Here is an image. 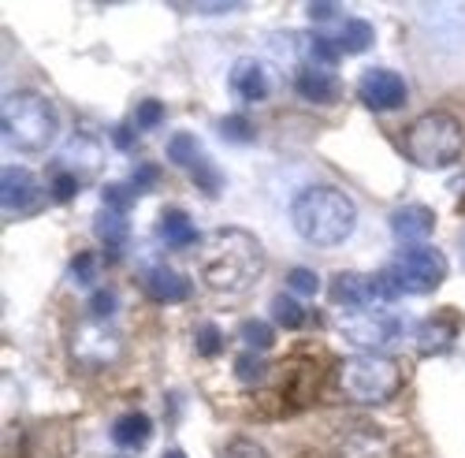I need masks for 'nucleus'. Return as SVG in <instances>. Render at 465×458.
Segmentation results:
<instances>
[{"label": "nucleus", "mask_w": 465, "mask_h": 458, "mask_svg": "<svg viewBox=\"0 0 465 458\" xmlns=\"http://www.w3.org/2000/svg\"><path fill=\"white\" fill-rule=\"evenodd\" d=\"M264 273V250L261 243L242 232V227H220L209 235L202 254V280L205 287L220 294H239L250 291Z\"/></svg>", "instance_id": "1"}, {"label": "nucleus", "mask_w": 465, "mask_h": 458, "mask_svg": "<svg viewBox=\"0 0 465 458\" xmlns=\"http://www.w3.org/2000/svg\"><path fill=\"white\" fill-rule=\"evenodd\" d=\"M294 232L317 250L342 246L354 235L358 209L339 186H305L291 205Z\"/></svg>", "instance_id": "2"}, {"label": "nucleus", "mask_w": 465, "mask_h": 458, "mask_svg": "<svg viewBox=\"0 0 465 458\" xmlns=\"http://www.w3.org/2000/svg\"><path fill=\"white\" fill-rule=\"evenodd\" d=\"M0 124H5V138L19 153H42L56 138V108L34 90L8 94L0 105Z\"/></svg>", "instance_id": "3"}, {"label": "nucleus", "mask_w": 465, "mask_h": 458, "mask_svg": "<svg viewBox=\"0 0 465 458\" xmlns=\"http://www.w3.org/2000/svg\"><path fill=\"white\" fill-rule=\"evenodd\" d=\"M402 145H406V157L417 168L440 172V168H450L461 157L465 131H461V124L450 116V112H429V116H420L417 124H410Z\"/></svg>", "instance_id": "4"}, {"label": "nucleus", "mask_w": 465, "mask_h": 458, "mask_svg": "<svg viewBox=\"0 0 465 458\" xmlns=\"http://www.w3.org/2000/svg\"><path fill=\"white\" fill-rule=\"evenodd\" d=\"M399 365L383 354H358L339 365V392L361 406L387 403L399 392Z\"/></svg>", "instance_id": "5"}, {"label": "nucleus", "mask_w": 465, "mask_h": 458, "mask_svg": "<svg viewBox=\"0 0 465 458\" xmlns=\"http://www.w3.org/2000/svg\"><path fill=\"white\" fill-rule=\"evenodd\" d=\"M387 276L402 294H429L447 280V257L436 246H406L387 264Z\"/></svg>", "instance_id": "6"}, {"label": "nucleus", "mask_w": 465, "mask_h": 458, "mask_svg": "<svg viewBox=\"0 0 465 458\" xmlns=\"http://www.w3.org/2000/svg\"><path fill=\"white\" fill-rule=\"evenodd\" d=\"M335 328L342 332L346 343H354L358 351H383L402 335V321L380 310H346Z\"/></svg>", "instance_id": "7"}, {"label": "nucleus", "mask_w": 465, "mask_h": 458, "mask_svg": "<svg viewBox=\"0 0 465 458\" xmlns=\"http://www.w3.org/2000/svg\"><path fill=\"white\" fill-rule=\"evenodd\" d=\"M402 291L395 287V280L383 273L376 276H361V273H339L331 280V298L339 305H346V310H372V305L380 302H395Z\"/></svg>", "instance_id": "8"}, {"label": "nucleus", "mask_w": 465, "mask_h": 458, "mask_svg": "<svg viewBox=\"0 0 465 458\" xmlns=\"http://www.w3.org/2000/svg\"><path fill=\"white\" fill-rule=\"evenodd\" d=\"M124 354V339L104 321H86L71 332V358L86 369H104Z\"/></svg>", "instance_id": "9"}, {"label": "nucleus", "mask_w": 465, "mask_h": 458, "mask_svg": "<svg viewBox=\"0 0 465 458\" xmlns=\"http://www.w3.org/2000/svg\"><path fill=\"white\" fill-rule=\"evenodd\" d=\"M358 97L372 108V112H395L406 105V79L399 71H387V67H372L361 75L358 83Z\"/></svg>", "instance_id": "10"}, {"label": "nucleus", "mask_w": 465, "mask_h": 458, "mask_svg": "<svg viewBox=\"0 0 465 458\" xmlns=\"http://www.w3.org/2000/svg\"><path fill=\"white\" fill-rule=\"evenodd\" d=\"M56 164H60L64 172H71V175H79V179L97 175V172L104 168V149H101L97 134H86V131L71 134V138L64 142V149H60V161H56Z\"/></svg>", "instance_id": "11"}, {"label": "nucleus", "mask_w": 465, "mask_h": 458, "mask_svg": "<svg viewBox=\"0 0 465 458\" xmlns=\"http://www.w3.org/2000/svg\"><path fill=\"white\" fill-rule=\"evenodd\" d=\"M37 198H42V190H37L34 172H26L19 164L0 168V205L8 213H26L37 205Z\"/></svg>", "instance_id": "12"}, {"label": "nucleus", "mask_w": 465, "mask_h": 458, "mask_svg": "<svg viewBox=\"0 0 465 458\" xmlns=\"http://www.w3.org/2000/svg\"><path fill=\"white\" fill-rule=\"evenodd\" d=\"M436 232V213L429 205H402L391 213V235L402 243V246H424Z\"/></svg>", "instance_id": "13"}, {"label": "nucleus", "mask_w": 465, "mask_h": 458, "mask_svg": "<svg viewBox=\"0 0 465 458\" xmlns=\"http://www.w3.org/2000/svg\"><path fill=\"white\" fill-rule=\"evenodd\" d=\"M231 90H235L242 101H264L268 94H272V79H268L261 60L246 56V60H239L235 67H231Z\"/></svg>", "instance_id": "14"}, {"label": "nucleus", "mask_w": 465, "mask_h": 458, "mask_svg": "<svg viewBox=\"0 0 465 458\" xmlns=\"http://www.w3.org/2000/svg\"><path fill=\"white\" fill-rule=\"evenodd\" d=\"M145 291L149 298H157V302H186L190 298V280L175 269H168V264H153V269H145Z\"/></svg>", "instance_id": "15"}, {"label": "nucleus", "mask_w": 465, "mask_h": 458, "mask_svg": "<svg viewBox=\"0 0 465 458\" xmlns=\"http://www.w3.org/2000/svg\"><path fill=\"white\" fill-rule=\"evenodd\" d=\"M294 90L313 105H331L339 97V79L328 75L324 67H302L298 79H294Z\"/></svg>", "instance_id": "16"}, {"label": "nucleus", "mask_w": 465, "mask_h": 458, "mask_svg": "<svg viewBox=\"0 0 465 458\" xmlns=\"http://www.w3.org/2000/svg\"><path fill=\"white\" fill-rule=\"evenodd\" d=\"M454 335H458L454 317L436 314V317H429V321H420V324H417V351H420V354H440V351L450 347V339H454Z\"/></svg>", "instance_id": "17"}, {"label": "nucleus", "mask_w": 465, "mask_h": 458, "mask_svg": "<svg viewBox=\"0 0 465 458\" xmlns=\"http://www.w3.org/2000/svg\"><path fill=\"white\" fill-rule=\"evenodd\" d=\"M324 34L339 45V53H365L376 42L372 23H365V19H339V26H331Z\"/></svg>", "instance_id": "18"}, {"label": "nucleus", "mask_w": 465, "mask_h": 458, "mask_svg": "<svg viewBox=\"0 0 465 458\" xmlns=\"http://www.w3.org/2000/svg\"><path fill=\"white\" fill-rule=\"evenodd\" d=\"M157 232H161V243L172 246V250H186V246H193V243L202 239L198 227H193V220H190L183 209H164Z\"/></svg>", "instance_id": "19"}, {"label": "nucleus", "mask_w": 465, "mask_h": 458, "mask_svg": "<svg viewBox=\"0 0 465 458\" xmlns=\"http://www.w3.org/2000/svg\"><path fill=\"white\" fill-rule=\"evenodd\" d=\"M94 232L97 239L108 246V250H124L127 239H131V224H127V213H115V209H101L94 216Z\"/></svg>", "instance_id": "20"}, {"label": "nucleus", "mask_w": 465, "mask_h": 458, "mask_svg": "<svg viewBox=\"0 0 465 458\" xmlns=\"http://www.w3.org/2000/svg\"><path fill=\"white\" fill-rule=\"evenodd\" d=\"M149 436H153V422H149L145 413H124L120 422L112 425V440L120 443V447H131V451L145 447Z\"/></svg>", "instance_id": "21"}, {"label": "nucleus", "mask_w": 465, "mask_h": 458, "mask_svg": "<svg viewBox=\"0 0 465 458\" xmlns=\"http://www.w3.org/2000/svg\"><path fill=\"white\" fill-rule=\"evenodd\" d=\"M168 161L172 164H179V168H186V172H193V168H202L205 164V153H202V142L193 138V134H175L172 142H168Z\"/></svg>", "instance_id": "22"}, {"label": "nucleus", "mask_w": 465, "mask_h": 458, "mask_svg": "<svg viewBox=\"0 0 465 458\" xmlns=\"http://www.w3.org/2000/svg\"><path fill=\"white\" fill-rule=\"evenodd\" d=\"M272 317L280 328H302L305 324V310L294 294H276L272 298Z\"/></svg>", "instance_id": "23"}, {"label": "nucleus", "mask_w": 465, "mask_h": 458, "mask_svg": "<svg viewBox=\"0 0 465 458\" xmlns=\"http://www.w3.org/2000/svg\"><path fill=\"white\" fill-rule=\"evenodd\" d=\"M242 343H246L250 351H268L276 343V332L268 328L264 321H246L242 324Z\"/></svg>", "instance_id": "24"}, {"label": "nucleus", "mask_w": 465, "mask_h": 458, "mask_svg": "<svg viewBox=\"0 0 465 458\" xmlns=\"http://www.w3.org/2000/svg\"><path fill=\"white\" fill-rule=\"evenodd\" d=\"M287 291L291 294H302V298H313L321 291V280L313 269H291L287 273Z\"/></svg>", "instance_id": "25"}, {"label": "nucleus", "mask_w": 465, "mask_h": 458, "mask_svg": "<svg viewBox=\"0 0 465 458\" xmlns=\"http://www.w3.org/2000/svg\"><path fill=\"white\" fill-rule=\"evenodd\" d=\"M79 175H71V172H64L60 164H53V198L56 202H71L74 194H79Z\"/></svg>", "instance_id": "26"}, {"label": "nucleus", "mask_w": 465, "mask_h": 458, "mask_svg": "<svg viewBox=\"0 0 465 458\" xmlns=\"http://www.w3.org/2000/svg\"><path fill=\"white\" fill-rule=\"evenodd\" d=\"M193 347H198V354H202V358H216V354H220V347H223L220 328H216V324H202V328H198V335H193Z\"/></svg>", "instance_id": "27"}, {"label": "nucleus", "mask_w": 465, "mask_h": 458, "mask_svg": "<svg viewBox=\"0 0 465 458\" xmlns=\"http://www.w3.org/2000/svg\"><path fill=\"white\" fill-rule=\"evenodd\" d=\"M134 124H138L142 131L161 127V124H164V105H161V101H142L138 112H134Z\"/></svg>", "instance_id": "28"}, {"label": "nucleus", "mask_w": 465, "mask_h": 458, "mask_svg": "<svg viewBox=\"0 0 465 458\" xmlns=\"http://www.w3.org/2000/svg\"><path fill=\"white\" fill-rule=\"evenodd\" d=\"M134 186L124 183V186H104V209H115V213H127L131 202H134Z\"/></svg>", "instance_id": "29"}, {"label": "nucleus", "mask_w": 465, "mask_h": 458, "mask_svg": "<svg viewBox=\"0 0 465 458\" xmlns=\"http://www.w3.org/2000/svg\"><path fill=\"white\" fill-rule=\"evenodd\" d=\"M235 376L242 380V384H261V380H264V362L257 354H242L235 362Z\"/></svg>", "instance_id": "30"}, {"label": "nucleus", "mask_w": 465, "mask_h": 458, "mask_svg": "<svg viewBox=\"0 0 465 458\" xmlns=\"http://www.w3.org/2000/svg\"><path fill=\"white\" fill-rule=\"evenodd\" d=\"M115 294L112 291H94V298H90V314H94V321H108L112 314H115Z\"/></svg>", "instance_id": "31"}, {"label": "nucleus", "mask_w": 465, "mask_h": 458, "mask_svg": "<svg viewBox=\"0 0 465 458\" xmlns=\"http://www.w3.org/2000/svg\"><path fill=\"white\" fill-rule=\"evenodd\" d=\"M223 458H268V454H264V447H261V443H253V440H242V436H239V440H231V443H227Z\"/></svg>", "instance_id": "32"}, {"label": "nucleus", "mask_w": 465, "mask_h": 458, "mask_svg": "<svg viewBox=\"0 0 465 458\" xmlns=\"http://www.w3.org/2000/svg\"><path fill=\"white\" fill-rule=\"evenodd\" d=\"M71 276L79 280V284H90L97 276V257L94 254H79V257L71 261Z\"/></svg>", "instance_id": "33"}, {"label": "nucleus", "mask_w": 465, "mask_h": 458, "mask_svg": "<svg viewBox=\"0 0 465 458\" xmlns=\"http://www.w3.org/2000/svg\"><path fill=\"white\" fill-rule=\"evenodd\" d=\"M220 131H223L231 142H250V138H253V127H250L242 116H227V120L220 124Z\"/></svg>", "instance_id": "34"}, {"label": "nucleus", "mask_w": 465, "mask_h": 458, "mask_svg": "<svg viewBox=\"0 0 465 458\" xmlns=\"http://www.w3.org/2000/svg\"><path fill=\"white\" fill-rule=\"evenodd\" d=\"M157 179H161V168H157V164H142V168L134 172V179H131L134 194H145V190H153V186H157Z\"/></svg>", "instance_id": "35"}, {"label": "nucleus", "mask_w": 465, "mask_h": 458, "mask_svg": "<svg viewBox=\"0 0 465 458\" xmlns=\"http://www.w3.org/2000/svg\"><path fill=\"white\" fill-rule=\"evenodd\" d=\"M309 19H339V8L335 5H309Z\"/></svg>", "instance_id": "36"}, {"label": "nucleus", "mask_w": 465, "mask_h": 458, "mask_svg": "<svg viewBox=\"0 0 465 458\" xmlns=\"http://www.w3.org/2000/svg\"><path fill=\"white\" fill-rule=\"evenodd\" d=\"M112 138H115V145H120V149H124V153H127V149H131V145H134V134H131V131H127V127H115V134H112Z\"/></svg>", "instance_id": "37"}, {"label": "nucleus", "mask_w": 465, "mask_h": 458, "mask_svg": "<svg viewBox=\"0 0 465 458\" xmlns=\"http://www.w3.org/2000/svg\"><path fill=\"white\" fill-rule=\"evenodd\" d=\"M202 15H223V12H239V5H202Z\"/></svg>", "instance_id": "38"}, {"label": "nucleus", "mask_w": 465, "mask_h": 458, "mask_svg": "<svg viewBox=\"0 0 465 458\" xmlns=\"http://www.w3.org/2000/svg\"><path fill=\"white\" fill-rule=\"evenodd\" d=\"M164 458H186V451H168Z\"/></svg>", "instance_id": "39"}, {"label": "nucleus", "mask_w": 465, "mask_h": 458, "mask_svg": "<svg viewBox=\"0 0 465 458\" xmlns=\"http://www.w3.org/2000/svg\"><path fill=\"white\" fill-rule=\"evenodd\" d=\"M458 254H461V264H465V235H461V243H458Z\"/></svg>", "instance_id": "40"}]
</instances>
